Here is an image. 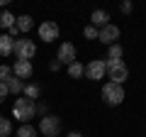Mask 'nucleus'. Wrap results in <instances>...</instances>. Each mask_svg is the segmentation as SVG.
I'll return each instance as SVG.
<instances>
[{
	"label": "nucleus",
	"instance_id": "1",
	"mask_svg": "<svg viewBox=\"0 0 146 137\" xmlns=\"http://www.w3.org/2000/svg\"><path fill=\"white\" fill-rule=\"evenodd\" d=\"M12 115H15L22 125H27L32 118H36V103L29 100V98H25V95H20V98L15 100V105H12Z\"/></svg>",
	"mask_w": 146,
	"mask_h": 137
},
{
	"label": "nucleus",
	"instance_id": "2",
	"mask_svg": "<svg viewBox=\"0 0 146 137\" xmlns=\"http://www.w3.org/2000/svg\"><path fill=\"white\" fill-rule=\"evenodd\" d=\"M105 74H107L110 83L124 86V81L129 79V68L124 61H105Z\"/></svg>",
	"mask_w": 146,
	"mask_h": 137
},
{
	"label": "nucleus",
	"instance_id": "3",
	"mask_svg": "<svg viewBox=\"0 0 146 137\" xmlns=\"http://www.w3.org/2000/svg\"><path fill=\"white\" fill-rule=\"evenodd\" d=\"M102 100L107 105H122L124 100V86H117V83H105L102 86Z\"/></svg>",
	"mask_w": 146,
	"mask_h": 137
},
{
	"label": "nucleus",
	"instance_id": "4",
	"mask_svg": "<svg viewBox=\"0 0 146 137\" xmlns=\"http://www.w3.org/2000/svg\"><path fill=\"white\" fill-rule=\"evenodd\" d=\"M39 132H42L44 137H58L61 135V120H58L56 115H51V113H46V115L39 120Z\"/></svg>",
	"mask_w": 146,
	"mask_h": 137
},
{
	"label": "nucleus",
	"instance_id": "5",
	"mask_svg": "<svg viewBox=\"0 0 146 137\" xmlns=\"http://www.w3.org/2000/svg\"><path fill=\"white\" fill-rule=\"evenodd\" d=\"M12 54H15L17 59H27V61H32V56L36 54V44L32 42V39H27V37L15 39V49H12Z\"/></svg>",
	"mask_w": 146,
	"mask_h": 137
},
{
	"label": "nucleus",
	"instance_id": "6",
	"mask_svg": "<svg viewBox=\"0 0 146 137\" xmlns=\"http://www.w3.org/2000/svg\"><path fill=\"white\" fill-rule=\"evenodd\" d=\"M98 39L102 44H107V47H112V44H117V39H119V27L117 25H105L102 30H98Z\"/></svg>",
	"mask_w": 146,
	"mask_h": 137
},
{
	"label": "nucleus",
	"instance_id": "7",
	"mask_svg": "<svg viewBox=\"0 0 146 137\" xmlns=\"http://www.w3.org/2000/svg\"><path fill=\"white\" fill-rule=\"evenodd\" d=\"M36 32H39V39H44V42H56V39H58V25L51 22V20L42 22Z\"/></svg>",
	"mask_w": 146,
	"mask_h": 137
},
{
	"label": "nucleus",
	"instance_id": "8",
	"mask_svg": "<svg viewBox=\"0 0 146 137\" xmlns=\"http://www.w3.org/2000/svg\"><path fill=\"white\" fill-rule=\"evenodd\" d=\"M83 74L88 76L90 81H102V76H105V59H93V61L85 66Z\"/></svg>",
	"mask_w": 146,
	"mask_h": 137
},
{
	"label": "nucleus",
	"instance_id": "9",
	"mask_svg": "<svg viewBox=\"0 0 146 137\" xmlns=\"http://www.w3.org/2000/svg\"><path fill=\"white\" fill-rule=\"evenodd\" d=\"M56 61L71 66V64L76 61V47H73L71 42H63L61 47H58V52H56Z\"/></svg>",
	"mask_w": 146,
	"mask_h": 137
},
{
	"label": "nucleus",
	"instance_id": "10",
	"mask_svg": "<svg viewBox=\"0 0 146 137\" xmlns=\"http://www.w3.org/2000/svg\"><path fill=\"white\" fill-rule=\"evenodd\" d=\"M32 74H34V66H32V61H27V59H17V61L12 64V76H17L20 81L29 79Z\"/></svg>",
	"mask_w": 146,
	"mask_h": 137
},
{
	"label": "nucleus",
	"instance_id": "11",
	"mask_svg": "<svg viewBox=\"0 0 146 137\" xmlns=\"http://www.w3.org/2000/svg\"><path fill=\"white\" fill-rule=\"evenodd\" d=\"M90 25H93L95 30H102L105 25H110V12H105V10H95L93 15H90Z\"/></svg>",
	"mask_w": 146,
	"mask_h": 137
},
{
	"label": "nucleus",
	"instance_id": "12",
	"mask_svg": "<svg viewBox=\"0 0 146 137\" xmlns=\"http://www.w3.org/2000/svg\"><path fill=\"white\" fill-rule=\"evenodd\" d=\"M15 49V39L10 34H0V56H10Z\"/></svg>",
	"mask_w": 146,
	"mask_h": 137
},
{
	"label": "nucleus",
	"instance_id": "13",
	"mask_svg": "<svg viewBox=\"0 0 146 137\" xmlns=\"http://www.w3.org/2000/svg\"><path fill=\"white\" fill-rule=\"evenodd\" d=\"M5 86H7V93H15V95H22V91H25V81H20L17 76H10Z\"/></svg>",
	"mask_w": 146,
	"mask_h": 137
},
{
	"label": "nucleus",
	"instance_id": "14",
	"mask_svg": "<svg viewBox=\"0 0 146 137\" xmlns=\"http://www.w3.org/2000/svg\"><path fill=\"white\" fill-rule=\"evenodd\" d=\"M15 20L17 17L10 10H0V30H12L15 27Z\"/></svg>",
	"mask_w": 146,
	"mask_h": 137
},
{
	"label": "nucleus",
	"instance_id": "15",
	"mask_svg": "<svg viewBox=\"0 0 146 137\" xmlns=\"http://www.w3.org/2000/svg\"><path fill=\"white\" fill-rule=\"evenodd\" d=\"M15 27H17V32H25V34H27V32L34 27V20H32L29 15H22V17L15 20Z\"/></svg>",
	"mask_w": 146,
	"mask_h": 137
},
{
	"label": "nucleus",
	"instance_id": "16",
	"mask_svg": "<svg viewBox=\"0 0 146 137\" xmlns=\"http://www.w3.org/2000/svg\"><path fill=\"white\" fill-rule=\"evenodd\" d=\"M22 95H25V98H29V100H34V103H36V98L42 95V88H39L36 83H27V86H25V91H22Z\"/></svg>",
	"mask_w": 146,
	"mask_h": 137
},
{
	"label": "nucleus",
	"instance_id": "17",
	"mask_svg": "<svg viewBox=\"0 0 146 137\" xmlns=\"http://www.w3.org/2000/svg\"><path fill=\"white\" fill-rule=\"evenodd\" d=\"M122 56H124V49H122V44H112L107 52V59L105 61H122Z\"/></svg>",
	"mask_w": 146,
	"mask_h": 137
},
{
	"label": "nucleus",
	"instance_id": "18",
	"mask_svg": "<svg viewBox=\"0 0 146 137\" xmlns=\"http://www.w3.org/2000/svg\"><path fill=\"white\" fill-rule=\"evenodd\" d=\"M83 71H85V66H83L80 61H73L71 66H68V76H71V79H80Z\"/></svg>",
	"mask_w": 146,
	"mask_h": 137
},
{
	"label": "nucleus",
	"instance_id": "19",
	"mask_svg": "<svg viewBox=\"0 0 146 137\" xmlns=\"http://www.w3.org/2000/svg\"><path fill=\"white\" fill-rule=\"evenodd\" d=\"M17 137H36V127H32L29 122H27V125H22L20 130H17Z\"/></svg>",
	"mask_w": 146,
	"mask_h": 137
},
{
	"label": "nucleus",
	"instance_id": "20",
	"mask_svg": "<svg viewBox=\"0 0 146 137\" xmlns=\"http://www.w3.org/2000/svg\"><path fill=\"white\" fill-rule=\"evenodd\" d=\"M12 132V122L7 118H0V137H7Z\"/></svg>",
	"mask_w": 146,
	"mask_h": 137
},
{
	"label": "nucleus",
	"instance_id": "21",
	"mask_svg": "<svg viewBox=\"0 0 146 137\" xmlns=\"http://www.w3.org/2000/svg\"><path fill=\"white\" fill-rule=\"evenodd\" d=\"M10 76H12V66H7V64H0V83H5Z\"/></svg>",
	"mask_w": 146,
	"mask_h": 137
},
{
	"label": "nucleus",
	"instance_id": "22",
	"mask_svg": "<svg viewBox=\"0 0 146 137\" xmlns=\"http://www.w3.org/2000/svg\"><path fill=\"white\" fill-rule=\"evenodd\" d=\"M83 37H85V39H98V30H95L93 25H88V27L83 30Z\"/></svg>",
	"mask_w": 146,
	"mask_h": 137
},
{
	"label": "nucleus",
	"instance_id": "23",
	"mask_svg": "<svg viewBox=\"0 0 146 137\" xmlns=\"http://www.w3.org/2000/svg\"><path fill=\"white\" fill-rule=\"evenodd\" d=\"M7 95H10V93H7V86H5V83H0V103H5Z\"/></svg>",
	"mask_w": 146,
	"mask_h": 137
},
{
	"label": "nucleus",
	"instance_id": "24",
	"mask_svg": "<svg viewBox=\"0 0 146 137\" xmlns=\"http://www.w3.org/2000/svg\"><path fill=\"white\" fill-rule=\"evenodd\" d=\"M46 110H49V105H46V103H36V113H39V115H46Z\"/></svg>",
	"mask_w": 146,
	"mask_h": 137
},
{
	"label": "nucleus",
	"instance_id": "25",
	"mask_svg": "<svg viewBox=\"0 0 146 137\" xmlns=\"http://www.w3.org/2000/svg\"><path fill=\"white\" fill-rule=\"evenodd\" d=\"M119 10L124 12V15H129V12H131V3H129V0H124V3L119 5Z\"/></svg>",
	"mask_w": 146,
	"mask_h": 137
},
{
	"label": "nucleus",
	"instance_id": "26",
	"mask_svg": "<svg viewBox=\"0 0 146 137\" xmlns=\"http://www.w3.org/2000/svg\"><path fill=\"white\" fill-rule=\"evenodd\" d=\"M68 137H83L80 132H68Z\"/></svg>",
	"mask_w": 146,
	"mask_h": 137
},
{
	"label": "nucleus",
	"instance_id": "27",
	"mask_svg": "<svg viewBox=\"0 0 146 137\" xmlns=\"http://www.w3.org/2000/svg\"><path fill=\"white\" fill-rule=\"evenodd\" d=\"M3 5H7V0H0V7H3Z\"/></svg>",
	"mask_w": 146,
	"mask_h": 137
},
{
	"label": "nucleus",
	"instance_id": "28",
	"mask_svg": "<svg viewBox=\"0 0 146 137\" xmlns=\"http://www.w3.org/2000/svg\"><path fill=\"white\" fill-rule=\"evenodd\" d=\"M0 118H3V115H0Z\"/></svg>",
	"mask_w": 146,
	"mask_h": 137
}]
</instances>
